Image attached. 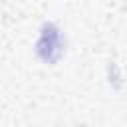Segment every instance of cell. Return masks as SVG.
I'll return each mask as SVG.
<instances>
[{
  "instance_id": "1",
  "label": "cell",
  "mask_w": 127,
  "mask_h": 127,
  "mask_svg": "<svg viewBox=\"0 0 127 127\" xmlns=\"http://www.w3.org/2000/svg\"><path fill=\"white\" fill-rule=\"evenodd\" d=\"M62 36H60V30L54 26V24H44L42 28V34H40V40L36 44V52L38 56L48 62V64H56L62 56Z\"/></svg>"
}]
</instances>
